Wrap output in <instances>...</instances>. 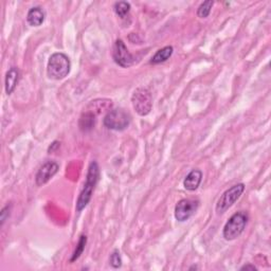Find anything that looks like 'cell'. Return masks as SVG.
Returning a JSON list of instances; mask_svg holds the SVG:
<instances>
[{"instance_id":"1","label":"cell","mask_w":271,"mask_h":271,"mask_svg":"<svg viewBox=\"0 0 271 271\" xmlns=\"http://www.w3.org/2000/svg\"><path fill=\"white\" fill-rule=\"evenodd\" d=\"M100 178V168L96 161H92L89 164L87 176H86V182L84 184V188L80 192L79 199L77 201V211H83L86 207L88 206L89 201L91 200L92 193L95 191V188L96 186L97 181Z\"/></svg>"},{"instance_id":"2","label":"cell","mask_w":271,"mask_h":271,"mask_svg":"<svg viewBox=\"0 0 271 271\" xmlns=\"http://www.w3.org/2000/svg\"><path fill=\"white\" fill-rule=\"evenodd\" d=\"M71 70L70 59L62 52L53 53L48 61L47 74L52 80L65 79Z\"/></svg>"},{"instance_id":"3","label":"cell","mask_w":271,"mask_h":271,"mask_svg":"<svg viewBox=\"0 0 271 271\" xmlns=\"http://www.w3.org/2000/svg\"><path fill=\"white\" fill-rule=\"evenodd\" d=\"M248 223V215L245 212H238L229 218L223 227V238L227 240H234L244 232Z\"/></svg>"},{"instance_id":"4","label":"cell","mask_w":271,"mask_h":271,"mask_svg":"<svg viewBox=\"0 0 271 271\" xmlns=\"http://www.w3.org/2000/svg\"><path fill=\"white\" fill-rule=\"evenodd\" d=\"M131 121L130 114L122 108H114L108 112L103 120L105 128L112 130L122 131L129 126Z\"/></svg>"},{"instance_id":"5","label":"cell","mask_w":271,"mask_h":271,"mask_svg":"<svg viewBox=\"0 0 271 271\" xmlns=\"http://www.w3.org/2000/svg\"><path fill=\"white\" fill-rule=\"evenodd\" d=\"M131 104L136 112L141 117L147 116L153 107L152 95L146 88H137L131 96Z\"/></svg>"},{"instance_id":"6","label":"cell","mask_w":271,"mask_h":271,"mask_svg":"<svg viewBox=\"0 0 271 271\" xmlns=\"http://www.w3.org/2000/svg\"><path fill=\"white\" fill-rule=\"evenodd\" d=\"M245 191V184L244 183H238L235 186L228 189L226 192H224L221 198L218 199L216 204V212L218 214H223V213L229 210L236 201L239 200V198L241 196V194Z\"/></svg>"},{"instance_id":"7","label":"cell","mask_w":271,"mask_h":271,"mask_svg":"<svg viewBox=\"0 0 271 271\" xmlns=\"http://www.w3.org/2000/svg\"><path fill=\"white\" fill-rule=\"evenodd\" d=\"M112 57L116 64L122 68H128L135 64L136 59L128 51L122 39H117L113 45Z\"/></svg>"},{"instance_id":"8","label":"cell","mask_w":271,"mask_h":271,"mask_svg":"<svg viewBox=\"0 0 271 271\" xmlns=\"http://www.w3.org/2000/svg\"><path fill=\"white\" fill-rule=\"evenodd\" d=\"M199 201L194 199H181L175 207V218L180 223L190 220L197 211Z\"/></svg>"},{"instance_id":"9","label":"cell","mask_w":271,"mask_h":271,"mask_svg":"<svg viewBox=\"0 0 271 271\" xmlns=\"http://www.w3.org/2000/svg\"><path fill=\"white\" fill-rule=\"evenodd\" d=\"M60 165L57 164L54 161H48L43 166H40V169L38 170L35 181L38 187H42L44 184L47 183L52 177H53L57 172H59Z\"/></svg>"},{"instance_id":"10","label":"cell","mask_w":271,"mask_h":271,"mask_svg":"<svg viewBox=\"0 0 271 271\" xmlns=\"http://www.w3.org/2000/svg\"><path fill=\"white\" fill-rule=\"evenodd\" d=\"M201 180H203V172L199 170H193L184 178L183 187L190 192L196 191L200 186Z\"/></svg>"},{"instance_id":"11","label":"cell","mask_w":271,"mask_h":271,"mask_svg":"<svg viewBox=\"0 0 271 271\" xmlns=\"http://www.w3.org/2000/svg\"><path fill=\"white\" fill-rule=\"evenodd\" d=\"M45 12L40 7H34L29 10L27 15L28 24L32 27H39L45 21Z\"/></svg>"},{"instance_id":"12","label":"cell","mask_w":271,"mask_h":271,"mask_svg":"<svg viewBox=\"0 0 271 271\" xmlns=\"http://www.w3.org/2000/svg\"><path fill=\"white\" fill-rule=\"evenodd\" d=\"M19 80V70L16 67H12L5 76V92L10 96L13 94Z\"/></svg>"},{"instance_id":"13","label":"cell","mask_w":271,"mask_h":271,"mask_svg":"<svg viewBox=\"0 0 271 271\" xmlns=\"http://www.w3.org/2000/svg\"><path fill=\"white\" fill-rule=\"evenodd\" d=\"M173 52H174V48H173L172 46H166V47L158 50L155 53V55L152 57L151 64L157 65V64H161V63L166 62L173 55Z\"/></svg>"},{"instance_id":"14","label":"cell","mask_w":271,"mask_h":271,"mask_svg":"<svg viewBox=\"0 0 271 271\" xmlns=\"http://www.w3.org/2000/svg\"><path fill=\"white\" fill-rule=\"evenodd\" d=\"M95 123H96V119H95L94 113L86 112V113L82 114V117L80 118V121H79L80 129L82 131H89L94 128Z\"/></svg>"},{"instance_id":"15","label":"cell","mask_w":271,"mask_h":271,"mask_svg":"<svg viewBox=\"0 0 271 271\" xmlns=\"http://www.w3.org/2000/svg\"><path fill=\"white\" fill-rule=\"evenodd\" d=\"M113 9L120 18H125L130 11V3L126 1H119L114 3Z\"/></svg>"},{"instance_id":"16","label":"cell","mask_w":271,"mask_h":271,"mask_svg":"<svg viewBox=\"0 0 271 271\" xmlns=\"http://www.w3.org/2000/svg\"><path fill=\"white\" fill-rule=\"evenodd\" d=\"M213 5H214V1H212V0H207V1L201 3L197 10V16L199 18H207L211 13Z\"/></svg>"},{"instance_id":"17","label":"cell","mask_w":271,"mask_h":271,"mask_svg":"<svg viewBox=\"0 0 271 271\" xmlns=\"http://www.w3.org/2000/svg\"><path fill=\"white\" fill-rule=\"evenodd\" d=\"M86 243H87V238H86V235H80V240H79V243H78V246L76 248V250H74L73 252V255H72V257L70 258V262L73 263V262H76L77 259L82 255V253L85 249V246H86Z\"/></svg>"},{"instance_id":"18","label":"cell","mask_w":271,"mask_h":271,"mask_svg":"<svg viewBox=\"0 0 271 271\" xmlns=\"http://www.w3.org/2000/svg\"><path fill=\"white\" fill-rule=\"evenodd\" d=\"M111 265L113 268H120L122 265V258H121L120 252L118 250H114L111 256Z\"/></svg>"},{"instance_id":"19","label":"cell","mask_w":271,"mask_h":271,"mask_svg":"<svg viewBox=\"0 0 271 271\" xmlns=\"http://www.w3.org/2000/svg\"><path fill=\"white\" fill-rule=\"evenodd\" d=\"M10 211H11V205L5 206L2 209L1 213H0V226H2L4 222L7 221V218L10 216Z\"/></svg>"},{"instance_id":"20","label":"cell","mask_w":271,"mask_h":271,"mask_svg":"<svg viewBox=\"0 0 271 271\" xmlns=\"http://www.w3.org/2000/svg\"><path fill=\"white\" fill-rule=\"evenodd\" d=\"M240 270H252V271H255V270H257V268L255 266V265L247 264V265H245V266L241 267Z\"/></svg>"},{"instance_id":"21","label":"cell","mask_w":271,"mask_h":271,"mask_svg":"<svg viewBox=\"0 0 271 271\" xmlns=\"http://www.w3.org/2000/svg\"><path fill=\"white\" fill-rule=\"evenodd\" d=\"M55 146H60V144H59V142H57V141H55V142L52 143V147L50 146V148H49V153L53 152V149L55 148Z\"/></svg>"},{"instance_id":"22","label":"cell","mask_w":271,"mask_h":271,"mask_svg":"<svg viewBox=\"0 0 271 271\" xmlns=\"http://www.w3.org/2000/svg\"><path fill=\"white\" fill-rule=\"evenodd\" d=\"M193 269H195V270H196V269H197V266H193V267L190 268V270H193Z\"/></svg>"}]
</instances>
